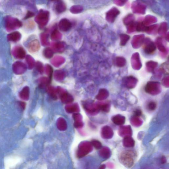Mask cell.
Segmentation results:
<instances>
[{
  "instance_id": "obj_19",
  "label": "cell",
  "mask_w": 169,
  "mask_h": 169,
  "mask_svg": "<svg viewBox=\"0 0 169 169\" xmlns=\"http://www.w3.org/2000/svg\"><path fill=\"white\" fill-rule=\"evenodd\" d=\"M51 80L49 78L43 77L40 78V80L39 86L41 88H47L49 86Z\"/></svg>"
},
{
  "instance_id": "obj_22",
  "label": "cell",
  "mask_w": 169,
  "mask_h": 169,
  "mask_svg": "<svg viewBox=\"0 0 169 169\" xmlns=\"http://www.w3.org/2000/svg\"><path fill=\"white\" fill-rule=\"evenodd\" d=\"M114 123L117 125L123 124L125 122V118L121 116L117 115L115 116L112 119Z\"/></svg>"
},
{
  "instance_id": "obj_23",
  "label": "cell",
  "mask_w": 169,
  "mask_h": 169,
  "mask_svg": "<svg viewBox=\"0 0 169 169\" xmlns=\"http://www.w3.org/2000/svg\"><path fill=\"white\" fill-rule=\"evenodd\" d=\"M54 77L57 80H62L65 77V73L62 71H56L55 73Z\"/></svg>"
},
{
  "instance_id": "obj_6",
  "label": "cell",
  "mask_w": 169,
  "mask_h": 169,
  "mask_svg": "<svg viewBox=\"0 0 169 169\" xmlns=\"http://www.w3.org/2000/svg\"><path fill=\"white\" fill-rule=\"evenodd\" d=\"M12 53L14 57L18 59H23L26 56V50L22 46L19 45L14 47L12 50Z\"/></svg>"
},
{
  "instance_id": "obj_8",
  "label": "cell",
  "mask_w": 169,
  "mask_h": 169,
  "mask_svg": "<svg viewBox=\"0 0 169 169\" xmlns=\"http://www.w3.org/2000/svg\"><path fill=\"white\" fill-rule=\"evenodd\" d=\"M143 50L145 52L148 54H153L156 50L155 44L151 41L148 40L146 41L143 45Z\"/></svg>"
},
{
  "instance_id": "obj_11",
  "label": "cell",
  "mask_w": 169,
  "mask_h": 169,
  "mask_svg": "<svg viewBox=\"0 0 169 169\" xmlns=\"http://www.w3.org/2000/svg\"><path fill=\"white\" fill-rule=\"evenodd\" d=\"M22 38L21 33L18 31L13 32L7 35L8 41L16 42L20 40Z\"/></svg>"
},
{
  "instance_id": "obj_12",
  "label": "cell",
  "mask_w": 169,
  "mask_h": 169,
  "mask_svg": "<svg viewBox=\"0 0 169 169\" xmlns=\"http://www.w3.org/2000/svg\"><path fill=\"white\" fill-rule=\"evenodd\" d=\"M40 45L37 40H34L29 42L28 45V49L29 52H35L40 49Z\"/></svg>"
},
{
  "instance_id": "obj_24",
  "label": "cell",
  "mask_w": 169,
  "mask_h": 169,
  "mask_svg": "<svg viewBox=\"0 0 169 169\" xmlns=\"http://www.w3.org/2000/svg\"><path fill=\"white\" fill-rule=\"evenodd\" d=\"M66 8L65 5L62 2H59L56 6V10L59 13L65 11Z\"/></svg>"
},
{
  "instance_id": "obj_32",
  "label": "cell",
  "mask_w": 169,
  "mask_h": 169,
  "mask_svg": "<svg viewBox=\"0 0 169 169\" xmlns=\"http://www.w3.org/2000/svg\"><path fill=\"white\" fill-rule=\"evenodd\" d=\"M142 114L140 110H137L134 112V115L136 116H140Z\"/></svg>"
},
{
  "instance_id": "obj_14",
  "label": "cell",
  "mask_w": 169,
  "mask_h": 169,
  "mask_svg": "<svg viewBox=\"0 0 169 169\" xmlns=\"http://www.w3.org/2000/svg\"><path fill=\"white\" fill-rule=\"evenodd\" d=\"M65 109L68 113H77L80 111L79 105L77 104H68L65 106Z\"/></svg>"
},
{
  "instance_id": "obj_17",
  "label": "cell",
  "mask_w": 169,
  "mask_h": 169,
  "mask_svg": "<svg viewBox=\"0 0 169 169\" xmlns=\"http://www.w3.org/2000/svg\"><path fill=\"white\" fill-rule=\"evenodd\" d=\"M58 129L61 131H64L67 129V124L64 119L60 118L58 120L57 123Z\"/></svg>"
},
{
  "instance_id": "obj_20",
  "label": "cell",
  "mask_w": 169,
  "mask_h": 169,
  "mask_svg": "<svg viewBox=\"0 0 169 169\" xmlns=\"http://www.w3.org/2000/svg\"><path fill=\"white\" fill-rule=\"evenodd\" d=\"M100 155L102 158L108 159L111 156V151L108 148L104 147L99 152Z\"/></svg>"
},
{
  "instance_id": "obj_35",
  "label": "cell",
  "mask_w": 169,
  "mask_h": 169,
  "mask_svg": "<svg viewBox=\"0 0 169 169\" xmlns=\"http://www.w3.org/2000/svg\"><path fill=\"white\" fill-rule=\"evenodd\" d=\"M105 166L104 165H103L100 166L99 169H105Z\"/></svg>"
},
{
  "instance_id": "obj_3",
  "label": "cell",
  "mask_w": 169,
  "mask_h": 169,
  "mask_svg": "<svg viewBox=\"0 0 169 169\" xmlns=\"http://www.w3.org/2000/svg\"><path fill=\"white\" fill-rule=\"evenodd\" d=\"M93 146L89 142L84 141L81 143L78 147L77 156L78 158H82L91 152Z\"/></svg>"
},
{
  "instance_id": "obj_34",
  "label": "cell",
  "mask_w": 169,
  "mask_h": 169,
  "mask_svg": "<svg viewBox=\"0 0 169 169\" xmlns=\"http://www.w3.org/2000/svg\"><path fill=\"white\" fill-rule=\"evenodd\" d=\"M161 161H162V162L163 163H165L166 162V158L165 157V156H163L162 158H161Z\"/></svg>"
},
{
  "instance_id": "obj_31",
  "label": "cell",
  "mask_w": 169,
  "mask_h": 169,
  "mask_svg": "<svg viewBox=\"0 0 169 169\" xmlns=\"http://www.w3.org/2000/svg\"><path fill=\"white\" fill-rule=\"evenodd\" d=\"M35 15V14H34L33 12H31L30 11H29L27 13H26V15L24 18V19H26L32 17Z\"/></svg>"
},
{
  "instance_id": "obj_27",
  "label": "cell",
  "mask_w": 169,
  "mask_h": 169,
  "mask_svg": "<svg viewBox=\"0 0 169 169\" xmlns=\"http://www.w3.org/2000/svg\"><path fill=\"white\" fill-rule=\"evenodd\" d=\"M92 146L97 149H99L102 148V144L100 142L96 140H92L91 143Z\"/></svg>"
},
{
  "instance_id": "obj_13",
  "label": "cell",
  "mask_w": 169,
  "mask_h": 169,
  "mask_svg": "<svg viewBox=\"0 0 169 169\" xmlns=\"http://www.w3.org/2000/svg\"><path fill=\"white\" fill-rule=\"evenodd\" d=\"M73 118L74 120V126L77 128H81L83 126L82 117L81 115L78 113L73 114Z\"/></svg>"
},
{
  "instance_id": "obj_18",
  "label": "cell",
  "mask_w": 169,
  "mask_h": 169,
  "mask_svg": "<svg viewBox=\"0 0 169 169\" xmlns=\"http://www.w3.org/2000/svg\"><path fill=\"white\" fill-rule=\"evenodd\" d=\"M47 91L48 94L54 100H57L58 99L57 90L52 86H49L47 87Z\"/></svg>"
},
{
  "instance_id": "obj_9",
  "label": "cell",
  "mask_w": 169,
  "mask_h": 169,
  "mask_svg": "<svg viewBox=\"0 0 169 169\" xmlns=\"http://www.w3.org/2000/svg\"><path fill=\"white\" fill-rule=\"evenodd\" d=\"M59 28L63 31H67L72 28V24L70 22L66 19H62L59 23Z\"/></svg>"
},
{
  "instance_id": "obj_21",
  "label": "cell",
  "mask_w": 169,
  "mask_h": 169,
  "mask_svg": "<svg viewBox=\"0 0 169 169\" xmlns=\"http://www.w3.org/2000/svg\"><path fill=\"white\" fill-rule=\"evenodd\" d=\"M26 61L28 67L29 69H32L35 65V60L30 55H26Z\"/></svg>"
},
{
  "instance_id": "obj_33",
  "label": "cell",
  "mask_w": 169,
  "mask_h": 169,
  "mask_svg": "<svg viewBox=\"0 0 169 169\" xmlns=\"http://www.w3.org/2000/svg\"><path fill=\"white\" fill-rule=\"evenodd\" d=\"M19 104L20 107L22 108L23 109H24L26 107V104L25 103L20 102H19Z\"/></svg>"
},
{
  "instance_id": "obj_4",
  "label": "cell",
  "mask_w": 169,
  "mask_h": 169,
  "mask_svg": "<svg viewBox=\"0 0 169 169\" xmlns=\"http://www.w3.org/2000/svg\"><path fill=\"white\" fill-rule=\"evenodd\" d=\"M57 94L63 103L69 104L72 103L74 100L73 97L70 94L65 91V90L60 87L57 88Z\"/></svg>"
},
{
  "instance_id": "obj_15",
  "label": "cell",
  "mask_w": 169,
  "mask_h": 169,
  "mask_svg": "<svg viewBox=\"0 0 169 169\" xmlns=\"http://www.w3.org/2000/svg\"><path fill=\"white\" fill-rule=\"evenodd\" d=\"M19 97L24 100H27L29 97V87L26 86L23 88L19 93Z\"/></svg>"
},
{
  "instance_id": "obj_28",
  "label": "cell",
  "mask_w": 169,
  "mask_h": 169,
  "mask_svg": "<svg viewBox=\"0 0 169 169\" xmlns=\"http://www.w3.org/2000/svg\"><path fill=\"white\" fill-rule=\"evenodd\" d=\"M36 69L38 72H40L41 74L43 72V67L42 63L40 62H38L35 63Z\"/></svg>"
},
{
  "instance_id": "obj_10",
  "label": "cell",
  "mask_w": 169,
  "mask_h": 169,
  "mask_svg": "<svg viewBox=\"0 0 169 169\" xmlns=\"http://www.w3.org/2000/svg\"><path fill=\"white\" fill-rule=\"evenodd\" d=\"M83 106L86 111L91 114L95 113L97 111L98 109H99L98 105L96 106L90 102H84L83 104Z\"/></svg>"
},
{
  "instance_id": "obj_26",
  "label": "cell",
  "mask_w": 169,
  "mask_h": 169,
  "mask_svg": "<svg viewBox=\"0 0 169 169\" xmlns=\"http://www.w3.org/2000/svg\"><path fill=\"white\" fill-rule=\"evenodd\" d=\"M43 55L46 58H50L53 55V51L49 48H46L43 51Z\"/></svg>"
},
{
  "instance_id": "obj_7",
  "label": "cell",
  "mask_w": 169,
  "mask_h": 169,
  "mask_svg": "<svg viewBox=\"0 0 169 169\" xmlns=\"http://www.w3.org/2000/svg\"><path fill=\"white\" fill-rule=\"evenodd\" d=\"M27 66L25 63L21 61H17L12 65L13 72L17 75L23 74L27 70Z\"/></svg>"
},
{
  "instance_id": "obj_5",
  "label": "cell",
  "mask_w": 169,
  "mask_h": 169,
  "mask_svg": "<svg viewBox=\"0 0 169 169\" xmlns=\"http://www.w3.org/2000/svg\"><path fill=\"white\" fill-rule=\"evenodd\" d=\"M49 14L47 11H41L35 17V21L39 24L41 28L48 23Z\"/></svg>"
},
{
  "instance_id": "obj_29",
  "label": "cell",
  "mask_w": 169,
  "mask_h": 169,
  "mask_svg": "<svg viewBox=\"0 0 169 169\" xmlns=\"http://www.w3.org/2000/svg\"><path fill=\"white\" fill-rule=\"evenodd\" d=\"M99 109L101 110L102 111L107 112L109 110V106L108 104H104L101 105H98Z\"/></svg>"
},
{
  "instance_id": "obj_30",
  "label": "cell",
  "mask_w": 169,
  "mask_h": 169,
  "mask_svg": "<svg viewBox=\"0 0 169 169\" xmlns=\"http://www.w3.org/2000/svg\"><path fill=\"white\" fill-rule=\"evenodd\" d=\"M148 109L151 111L155 110L156 107V104L155 102H151L149 103L148 105Z\"/></svg>"
},
{
  "instance_id": "obj_25",
  "label": "cell",
  "mask_w": 169,
  "mask_h": 169,
  "mask_svg": "<svg viewBox=\"0 0 169 169\" xmlns=\"http://www.w3.org/2000/svg\"><path fill=\"white\" fill-rule=\"evenodd\" d=\"M46 74L48 76L49 78L52 80V74L53 73V69L50 65H47L46 66Z\"/></svg>"
},
{
  "instance_id": "obj_16",
  "label": "cell",
  "mask_w": 169,
  "mask_h": 169,
  "mask_svg": "<svg viewBox=\"0 0 169 169\" xmlns=\"http://www.w3.org/2000/svg\"><path fill=\"white\" fill-rule=\"evenodd\" d=\"M135 142L131 137L127 136L125 137L123 141V146L126 148H131L134 145Z\"/></svg>"
},
{
  "instance_id": "obj_1",
  "label": "cell",
  "mask_w": 169,
  "mask_h": 169,
  "mask_svg": "<svg viewBox=\"0 0 169 169\" xmlns=\"http://www.w3.org/2000/svg\"><path fill=\"white\" fill-rule=\"evenodd\" d=\"M136 157V153L133 150H127L122 151L120 154V162L127 168H130L134 165Z\"/></svg>"
},
{
  "instance_id": "obj_2",
  "label": "cell",
  "mask_w": 169,
  "mask_h": 169,
  "mask_svg": "<svg viewBox=\"0 0 169 169\" xmlns=\"http://www.w3.org/2000/svg\"><path fill=\"white\" fill-rule=\"evenodd\" d=\"M23 24L17 18L10 16L5 18V26L6 31L10 32L19 29L22 26Z\"/></svg>"
}]
</instances>
